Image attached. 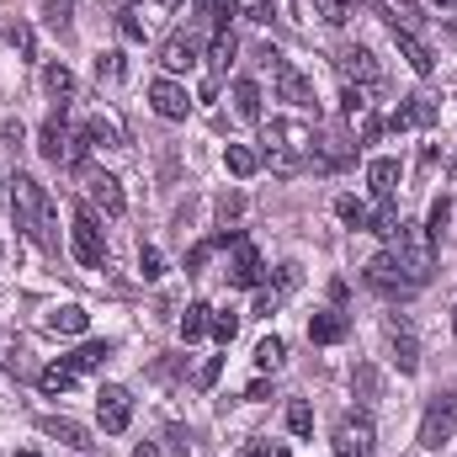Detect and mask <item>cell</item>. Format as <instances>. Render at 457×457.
<instances>
[{"label":"cell","instance_id":"d6a6232c","mask_svg":"<svg viewBox=\"0 0 457 457\" xmlns=\"http://www.w3.org/2000/svg\"><path fill=\"white\" fill-rule=\"evenodd\" d=\"M336 213H341L345 224H356V228H372V208L356 203V197H336Z\"/></svg>","mask_w":457,"mask_h":457},{"label":"cell","instance_id":"484cf974","mask_svg":"<svg viewBox=\"0 0 457 457\" xmlns=\"http://www.w3.org/2000/svg\"><path fill=\"white\" fill-rule=\"evenodd\" d=\"M213 330V309L208 303H187V314H181V341H203Z\"/></svg>","mask_w":457,"mask_h":457},{"label":"cell","instance_id":"bcb514c9","mask_svg":"<svg viewBox=\"0 0 457 457\" xmlns=\"http://www.w3.org/2000/svg\"><path fill=\"white\" fill-rule=\"evenodd\" d=\"M11 43L21 48V59H32V27H11Z\"/></svg>","mask_w":457,"mask_h":457},{"label":"cell","instance_id":"ac0fdd59","mask_svg":"<svg viewBox=\"0 0 457 457\" xmlns=\"http://www.w3.org/2000/svg\"><path fill=\"white\" fill-rule=\"evenodd\" d=\"M442 117V107L431 102V96H404L399 107H394V117H388V128L394 133H404V128H431Z\"/></svg>","mask_w":457,"mask_h":457},{"label":"cell","instance_id":"db71d44e","mask_svg":"<svg viewBox=\"0 0 457 457\" xmlns=\"http://www.w3.org/2000/svg\"><path fill=\"white\" fill-rule=\"evenodd\" d=\"M5 187H11V181H0V208H5Z\"/></svg>","mask_w":457,"mask_h":457},{"label":"cell","instance_id":"1f68e13d","mask_svg":"<svg viewBox=\"0 0 457 457\" xmlns=\"http://www.w3.org/2000/svg\"><path fill=\"white\" fill-rule=\"evenodd\" d=\"M287 361V341L282 336H266V341L255 345V367H266V372H277Z\"/></svg>","mask_w":457,"mask_h":457},{"label":"cell","instance_id":"7402d4cb","mask_svg":"<svg viewBox=\"0 0 457 457\" xmlns=\"http://www.w3.org/2000/svg\"><path fill=\"white\" fill-rule=\"evenodd\" d=\"M399 176H404L399 160H372V165H367V187H372V197H378V203H394Z\"/></svg>","mask_w":457,"mask_h":457},{"label":"cell","instance_id":"8992f818","mask_svg":"<svg viewBox=\"0 0 457 457\" xmlns=\"http://www.w3.org/2000/svg\"><path fill=\"white\" fill-rule=\"evenodd\" d=\"M453 436H457V388H447V394H436V399L426 404L420 447H426V453H436V447H447Z\"/></svg>","mask_w":457,"mask_h":457},{"label":"cell","instance_id":"30bf717a","mask_svg":"<svg viewBox=\"0 0 457 457\" xmlns=\"http://www.w3.org/2000/svg\"><path fill=\"white\" fill-rule=\"evenodd\" d=\"M203 59V32L197 27H181V32H170L165 37V48H160V64H165V75H181V70H192Z\"/></svg>","mask_w":457,"mask_h":457},{"label":"cell","instance_id":"f6af8a7d","mask_svg":"<svg viewBox=\"0 0 457 457\" xmlns=\"http://www.w3.org/2000/svg\"><path fill=\"white\" fill-rule=\"evenodd\" d=\"M219 372H224V356H208V361H203V372H197V383H203V388H213V383H219Z\"/></svg>","mask_w":457,"mask_h":457},{"label":"cell","instance_id":"6f0895ef","mask_svg":"<svg viewBox=\"0 0 457 457\" xmlns=\"http://www.w3.org/2000/svg\"><path fill=\"white\" fill-rule=\"evenodd\" d=\"M0 383H5V372H0Z\"/></svg>","mask_w":457,"mask_h":457},{"label":"cell","instance_id":"4dcf8cb0","mask_svg":"<svg viewBox=\"0 0 457 457\" xmlns=\"http://www.w3.org/2000/svg\"><path fill=\"white\" fill-rule=\"evenodd\" d=\"M75 378H80V372H75L70 361H59V367H43V378H37V383H43V394H70V388H75Z\"/></svg>","mask_w":457,"mask_h":457},{"label":"cell","instance_id":"7dc6e473","mask_svg":"<svg viewBox=\"0 0 457 457\" xmlns=\"http://www.w3.org/2000/svg\"><path fill=\"white\" fill-rule=\"evenodd\" d=\"M138 266H144V277H160V250L144 245V250H138Z\"/></svg>","mask_w":457,"mask_h":457},{"label":"cell","instance_id":"e0dca14e","mask_svg":"<svg viewBox=\"0 0 457 457\" xmlns=\"http://www.w3.org/2000/svg\"><path fill=\"white\" fill-rule=\"evenodd\" d=\"M388 345H394L399 372H420V345H415V330L404 314H388Z\"/></svg>","mask_w":457,"mask_h":457},{"label":"cell","instance_id":"83f0119b","mask_svg":"<svg viewBox=\"0 0 457 457\" xmlns=\"http://www.w3.org/2000/svg\"><path fill=\"white\" fill-rule=\"evenodd\" d=\"M80 133H86V138H91L96 149H122V133H117L112 117H91V122H86Z\"/></svg>","mask_w":457,"mask_h":457},{"label":"cell","instance_id":"f5cc1de1","mask_svg":"<svg viewBox=\"0 0 457 457\" xmlns=\"http://www.w3.org/2000/svg\"><path fill=\"white\" fill-rule=\"evenodd\" d=\"M133 457H160V453H154V442H144V447H133Z\"/></svg>","mask_w":457,"mask_h":457},{"label":"cell","instance_id":"f907efd6","mask_svg":"<svg viewBox=\"0 0 457 457\" xmlns=\"http://www.w3.org/2000/svg\"><path fill=\"white\" fill-rule=\"evenodd\" d=\"M165 436H170V447H176V453H187V442H192V431H187V426H170Z\"/></svg>","mask_w":457,"mask_h":457},{"label":"cell","instance_id":"277c9868","mask_svg":"<svg viewBox=\"0 0 457 457\" xmlns=\"http://www.w3.org/2000/svg\"><path fill=\"white\" fill-rule=\"evenodd\" d=\"M37 149H43V160H48V165H80V160H86V149H91V138H86V133H70V122H64V117H48V122H43V133H37Z\"/></svg>","mask_w":457,"mask_h":457},{"label":"cell","instance_id":"2e32d148","mask_svg":"<svg viewBox=\"0 0 457 457\" xmlns=\"http://www.w3.org/2000/svg\"><path fill=\"white\" fill-rule=\"evenodd\" d=\"M86 192H91V203H96L107 219H122V213H128L122 181H117V176H107V170H91V176H86Z\"/></svg>","mask_w":457,"mask_h":457},{"label":"cell","instance_id":"836d02e7","mask_svg":"<svg viewBox=\"0 0 457 457\" xmlns=\"http://www.w3.org/2000/svg\"><path fill=\"white\" fill-rule=\"evenodd\" d=\"M213 250H219V234H213V239H197V245L187 250V277H197V271L213 261Z\"/></svg>","mask_w":457,"mask_h":457},{"label":"cell","instance_id":"74e56055","mask_svg":"<svg viewBox=\"0 0 457 457\" xmlns=\"http://www.w3.org/2000/svg\"><path fill=\"white\" fill-rule=\"evenodd\" d=\"M351 388H356L361 399H378V367H367V361H361V367L351 372Z\"/></svg>","mask_w":457,"mask_h":457},{"label":"cell","instance_id":"b9f144b4","mask_svg":"<svg viewBox=\"0 0 457 457\" xmlns=\"http://www.w3.org/2000/svg\"><path fill=\"white\" fill-rule=\"evenodd\" d=\"M234 336H239V320H234V314H213V341L228 345Z\"/></svg>","mask_w":457,"mask_h":457},{"label":"cell","instance_id":"60d3db41","mask_svg":"<svg viewBox=\"0 0 457 457\" xmlns=\"http://www.w3.org/2000/svg\"><path fill=\"white\" fill-rule=\"evenodd\" d=\"M239 213H245V197H239V192H224V197H219V219H224V228L234 224Z\"/></svg>","mask_w":457,"mask_h":457},{"label":"cell","instance_id":"cb8c5ba5","mask_svg":"<svg viewBox=\"0 0 457 457\" xmlns=\"http://www.w3.org/2000/svg\"><path fill=\"white\" fill-rule=\"evenodd\" d=\"M48 330H54V336H86V330H91V314H86L80 303H59V309L48 314Z\"/></svg>","mask_w":457,"mask_h":457},{"label":"cell","instance_id":"5b68a950","mask_svg":"<svg viewBox=\"0 0 457 457\" xmlns=\"http://www.w3.org/2000/svg\"><path fill=\"white\" fill-rule=\"evenodd\" d=\"M70 250H75V261L86 271L107 266V239H102V224H96L91 208H75V219H70Z\"/></svg>","mask_w":457,"mask_h":457},{"label":"cell","instance_id":"7a4b0ae2","mask_svg":"<svg viewBox=\"0 0 457 457\" xmlns=\"http://www.w3.org/2000/svg\"><path fill=\"white\" fill-rule=\"evenodd\" d=\"M388 255L404 266V277H410L415 287H426V282H431V271H436V239H431V228H420V224H399Z\"/></svg>","mask_w":457,"mask_h":457},{"label":"cell","instance_id":"52a82bcc","mask_svg":"<svg viewBox=\"0 0 457 457\" xmlns=\"http://www.w3.org/2000/svg\"><path fill=\"white\" fill-rule=\"evenodd\" d=\"M298 287H303V266H298V261H282V266H277V282L255 287V314H261V320H271V314L298 293Z\"/></svg>","mask_w":457,"mask_h":457},{"label":"cell","instance_id":"d4e9b609","mask_svg":"<svg viewBox=\"0 0 457 457\" xmlns=\"http://www.w3.org/2000/svg\"><path fill=\"white\" fill-rule=\"evenodd\" d=\"M228 96H234V112L245 117V122H261V86L255 80H234Z\"/></svg>","mask_w":457,"mask_h":457},{"label":"cell","instance_id":"603a6c76","mask_svg":"<svg viewBox=\"0 0 457 457\" xmlns=\"http://www.w3.org/2000/svg\"><path fill=\"white\" fill-rule=\"evenodd\" d=\"M234 54H239L234 27H213V43H208V70H213V80H219L228 64H234Z\"/></svg>","mask_w":457,"mask_h":457},{"label":"cell","instance_id":"c3c4849f","mask_svg":"<svg viewBox=\"0 0 457 457\" xmlns=\"http://www.w3.org/2000/svg\"><path fill=\"white\" fill-rule=\"evenodd\" d=\"M234 457H271V442H261V436H250V442H245V447H239Z\"/></svg>","mask_w":457,"mask_h":457},{"label":"cell","instance_id":"7c38bea8","mask_svg":"<svg viewBox=\"0 0 457 457\" xmlns=\"http://www.w3.org/2000/svg\"><path fill=\"white\" fill-rule=\"evenodd\" d=\"M372 447H378V431L367 415H345L336 426V457H372Z\"/></svg>","mask_w":457,"mask_h":457},{"label":"cell","instance_id":"8d00e7d4","mask_svg":"<svg viewBox=\"0 0 457 457\" xmlns=\"http://www.w3.org/2000/svg\"><path fill=\"white\" fill-rule=\"evenodd\" d=\"M314 16L330 21V27H341L345 16H351V0H314Z\"/></svg>","mask_w":457,"mask_h":457},{"label":"cell","instance_id":"4fadbf2b","mask_svg":"<svg viewBox=\"0 0 457 457\" xmlns=\"http://www.w3.org/2000/svg\"><path fill=\"white\" fill-rule=\"evenodd\" d=\"M149 107L165 117V122H187V112H192V96H187V86H181V80L160 75V80L149 86Z\"/></svg>","mask_w":457,"mask_h":457},{"label":"cell","instance_id":"e575fe53","mask_svg":"<svg viewBox=\"0 0 457 457\" xmlns=\"http://www.w3.org/2000/svg\"><path fill=\"white\" fill-rule=\"evenodd\" d=\"M287 431L293 436H314V410L298 399V404H287Z\"/></svg>","mask_w":457,"mask_h":457},{"label":"cell","instance_id":"5bb4252c","mask_svg":"<svg viewBox=\"0 0 457 457\" xmlns=\"http://www.w3.org/2000/svg\"><path fill=\"white\" fill-rule=\"evenodd\" d=\"M271 75H277V96H282L287 107H303V112L314 107V86H309V75H303V70H293L287 59H277V64H271Z\"/></svg>","mask_w":457,"mask_h":457},{"label":"cell","instance_id":"3957f363","mask_svg":"<svg viewBox=\"0 0 457 457\" xmlns=\"http://www.w3.org/2000/svg\"><path fill=\"white\" fill-rule=\"evenodd\" d=\"M261 144H266V154H298V160H314V128H309V122H293V117H271V122H261Z\"/></svg>","mask_w":457,"mask_h":457},{"label":"cell","instance_id":"816d5d0a","mask_svg":"<svg viewBox=\"0 0 457 457\" xmlns=\"http://www.w3.org/2000/svg\"><path fill=\"white\" fill-rule=\"evenodd\" d=\"M245 399H271V383H266V378H261V383H250V388H245Z\"/></svg>","mask_w":457,"mask_h":457},{"label":"cell","instance_id":"4316f807","mask_svg":"<svg viewBox=\"0 0 457 457\" xmlns=\"http://www.w3.org/2000/svg\"><path fill=\"white\" fill-rule=\"evenodd\" d=\"M224 170L245 181V176H255V170H261V154H255V149H245V144H228V149H224Z\"/></svg>","mask_w":457,"mask_h":457},{"label":"cell","instance_id":"44dd1931","mask_svg":"<svg viewBox=\"0 0 457 457\" xmlns=\"http://www.w3.org/2000/svg\"><path fill=\"white\" fill-rule=\"evenodd\" d=\"M345 336H351V320H345L341 309H325V314L309 320V341L314 345H341Z\"/></svg>","mask_w":457,"mask_h":457},{"label":"cell","instance_id":"9f6ffc18","mask_svg":"<svg viewBox=\"0 0 457 457\" xmlns=\"http://www.w3.org/2000/svg\"><path fill=\"white\" fill-rule=\"evenodd\" d=\"M453 330H457V303H453Z\"/></svg>","mask_w":457,"mask_h":457},{"label":"cell","instance_id":"ee69618b","mask_svg":"<svg viewBox=\"0 0 457 457\" xmlns=\"http://www.w3.org/2000/svg\"><path fill=\"white\" fill-rule=\"evenodd\" d=\"M271 5H277V0H239V11H245L250 21H271Z\"/></svg>","mask_w":457,"mask_h":457},{"label":"cell","instance_id":"ba28073f","mask_svg":"<svg viewBox=\"0 0 457 457\" xmlns=\"http://www.w3.org/2000/svg\"><path fill=\"white\" fill-rule=\"evenodd\" d=\"M336 70H341L345 86H356V91H378V86H383V70H378V59H372L367 48H356V43H345L341 54H336Z\"/></svg>","mask_w":457,"mask_h":457},{"label":"cell","instance_id":"11a10c76","mask_svg":"<svg viewBox=\"0 0 457 457\" xmlns=\"http://www.w3.org/2000/svg\"><path fill=\"white\" fill-rule=\"evenodd\" d=\"M11 457H43V453H11Z\"/></svg>","mask_w":457,"mask_h":457},{"label":"cell","instance_id":"9a60e30c","mask_svg":"<svg viewBox=\"0 0 457 457\" xmlns=\"http://www.w3.org/2000/svg\"><path fill=\"white\" fill-rule=\"evenodd\" d=\"M261 277H266V261H261V250L239 234V239H234V261H228V282H234V287H261Z\"/></svg>","mask_w":457,"mask_h":457},{"label":"cell","instance_id":"ab89813d","mask_svg":"<svg viewBox=\"0 0 457 457\" xmlns=\"http://www.w3.org/2000/svg\"><path fill=\"white\" fill-rule=\"evenodd\" d=\"M266 165H271L277 176H298V170H303L309 160H298V154H266Z\"/></svg>","mask_w":457,"mask_h":457},{"label":"cell","instance_id":"d6986e66","mask_svg":"<svg viewBox=\"0 0 457 457\" xmlns=\"http://www.w3.org/2000/svg\"><path fill=\"white\" fill-rule=\"evenodd\" d=\"M394 48H399V59H404V64H410L415 75H431V70H436L431 48H426V43H420V37H415L410 27H399V21H394Z\"/></svg>","mask_w":457,"mask_h":457},{"label":"cell","instance_id":"7bdbcfd3","mask_svg":"<svg viewBox=\"0 0 457 457\" xmlns=\"http://www.w3.org/2000/svg\"><path fill=\"white\" fill-rule=\"evenodd\" d=\"M447 219H453V203H447V197H436V203H431V239H436V234H442V228H447Z\"/></svg>","mask_w":457,"mask_h":457},{"label":"cell","instance_id":"f35d334b","mask_svg":"<svg viewBox=\"0 0 457 457\" xmlns=\"http://www.w3.org/2000/svg\"><path fill=\"white\" fill-rule=\"evenodd\" d=\"M96 80H122V54L117 48L96 54Z\"/></svg>","mask_w":457,"mask_h":457},{"label":"cell","instance_id":"9c48e42d","mask_svg":"<svg viewBox=\"0 0 457 457\" xmlns=\"http://www.w3.org/2000/svg\"><path fill=\"white\" fill-rule=\"evenodd\" d=\"M367 287H372V293H383V298H410V293H415V282L404 277V266H399L388 250L367 261Z\"/></svg>","mask_w":457,"mask_h":457},{"label":"cell","instance_id":"d590c367","mask_svg":"<svg viewBox=\"0 0 457 457\" xmlns=\"http://www.w3.org/2000/svg\"><path fill=\"white\" fill-rule=\"evenodd\" d=\"M70 11H75V0H43V16L54 32H70Z\"/></svg>","mask_w":457,"mask_h":457},{"label":"cell","instance_id":"6da1fadb","mask_svg":"<svg viewBox=\"0 0 457 457\" xmlns=\"http://www.w3.org/2000/svg\"><path fill=\"white\" fill-rule=\"evenodd\" d=\"M11 208H16V228H27L43 250H59V208L27 170L11 176Z\"/></svg>","mask_w":457,"mask_h":457},{"label":"cell","instance_id":"ffe728a7","mask_svg":"<svg viewBox=\"0 0 457 457\" xmlns=\"http://www.w3.org/2000/svg\"><path fill=\"white\" fill-rule=\"evenodd\" d=\"M37 426H43V436H54L59 447H75V453H86V447H91V431H86L80 420H70V415H43Z\"/></svg>","mask_w":457,"mask_h":457},{"label":"cell","instance_id":"f1b7e54d","mask_svg":"<svg viewBox=\"0 0 457 457\" xmlns=\"http://www.w3.org/2000/svg\"><path fill=\"white\" fill-rule=\"evenodd\" d=\"M43 91H48L54 102H70V96H75V75H70L64 64H48V70H43Z\"/></svg>","mask_w":457,"mask_h":457},{"label":"cell","instance_id":"8fae6325","mask_svg":"<svg viewBox=\"0 0 457 457\" xmlns=\"http://www.w3.org/2000/svg\"><path fill=\"white\" fill-rule=\"evenodd\" d=\"M96 415H102V431H107V436H122L128 420H133V394L117 388V383H102V394H96Z\"/></svg>","mask_w":457,"mask_h":457},{"label":"cell","instance_id":"f546056e","mask_svg":"<svg viewBox=\"0 0 457 457\" xmlns=\"http://www.w3.org/2000/svg\"><path fill=\"white\" fill-rule=\"evenodd\" d=\"M107 356H112V345H107V341H86L75 356H70V367H75V372H96Z\"/></svg>","mask_w":457,"mask_h":457},{"label":"cell","instance_id":"681fc988","mask_svg":"<svg viewBox=\"0 0 457 457\" xmlns=\"http://www.w3.org/2000/svg\"><path fill=\"white\" fill-rule=\"evenodd\" d=\"M122 37H133V43H138V37H144V21H138V16H133V11H122Z\"/></svg>","mask_w":457,"mask_h":457}]
</instances>
